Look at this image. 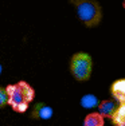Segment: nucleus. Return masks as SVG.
Returning a JSON list of instances; mask_svg holds the SVG:
<instances>
[{
  "label": "nucleus",
  "instance_id": "4",
  "mask_svg": "<svg viewBox=\"0 0 125 126\" xmlns=\"http://www.w3.org/2000/svg\"><path fill=\"white\" fill-rule=\"evenodd\" d=\"M110 95L121 107H125V78L116 79L110 85Z\"/></svg>",
  "mask_w": 125,
  "mask_h": 126
},
{
  "label": "nucleus",
  "instance_id": "3",
  "mask_svg": "<svg viewBox=\"0 0 125 126\" xmlns=\"http://www.w3.org/2000/svg\"><path fill=\"white\" fill-rule=\"evenodd\" d=\"M70 73L73 78L78 82H86L90 79L93 71V59L88 52H75L70 58Z\"/></svg>",
  "mask_w": 125,
  "mask_h": 126
},
{
  "label": "nucleus",
  "instance_id": "9",
  "mask_svg": "<svg viewBox=\"0 0 125 126\" xmlns=\"http://www.w3.org/2000/svg\"><path fill=\"white\" fill-rule=\"evenodd\" d=\"M112 124L114 126H125V107H118L116 114L112 118Z\"/></svg>",
  "mask_w": 125,
  "mask_h": 126
},
{
  "label": "nucleus",
  "instance_id": "6",
  "mask_svg": "<svg viewBox=\"0 0 125 126\" xmlns=\"http://www.w3.org/2000/svg\"><path fill=\"white\" fill-rule=\"evenodd\" d=\"M120 107V105L117 103L114 99H104V101H100V103H98V114H100L101 117H102L104 119L105 118H113V115L116 114V111H117V109Z\"/></svg>",
  "mask_w": 125,
  "mask_h": 126
},
{
  "label": "nucleus",
  "instance_id": "2",
  "mask_svg": "<svg viewBox=\"0 0 125 126\" xmlns=\"http://www.w3.org/2000/svg\"><path fill=\"white\" fill-rule=\"evenodd\" d=\"M79 22L85 27H97L102 20V7L97 0H71Z\"/></svg>",
  "mask_w": 125,
  "mask_h": 126
},
{
  "label": "nucleus",
  "instance_id": "1",
  "mask_svg": "<svg viewBox=\"0 0 125 126\" xmlns=\"http://www.w3.org/2000/svg\"><path fill=\"white\" fill-rule=\"evenodd\" d=\"M8 105L16 113H24L28 109V105L35 98V90L26 80H19L18 83L5 86Z\"/></svg>",
  "mask_w": 125,
  "mask_h": 126
},
{
  "label": "nucleus",
  "instance_id": "5",
  "mask_svg": "<svg viewBox=\"0 0 125 126\" xmlns=\"http://www.w3.org/2000/svg\"><path fill=\"white\" fill-rule=\"evenodd\" d=\"M54 115V110L51 106L43 102H38L31 110V118L32 119H40V121H49Z\"/></svg>",
  "mask_w": 125,
  "mask_h": 126
},
{
  "label": "nucleus",
  "instance_id": "8",
  "mask_svg": "<svg viewBox=\"0 0 125 126\" xmlns=\"http://www.w3.org/2000/svg\"><path fill=\"white\" fill-rule=\"evenodd\" d=\"M79 103H81V106L83 109H97L98 103H100V99L94 94H85L81 98Z\"/></svg>",
  "mask_w": 125,
  "mask_h": 126
},
{
  "label": "nucleus",
  "instance_id": "10",
  "mask_svg": "<svg viewBox=\"0 0 125 126\" xmlns=\"http://www.w3.org/2000/svg\"><path fill=\"white\" fill-rule=\"evenodd\" d=\"M8 105V99H7V93H5L4 87H0V109L5 107Z\"/></svg>",
  "mask_w": 125,
  "mask_h": 126
},
{
  "label": "nucleus",
  "instance_id": "7",
  "mask_svg": "<svg viewBox=\"0 0 125 126\" xmlns=\"http://www.w3.org/2000/svg\"><path fill=\"white\" fill-rule=\"evenodd\" d=\"M83 126H104L105 125V119L100 115L97 111L89 113L88 115L83 118Z\"/></svg>",
  "mask_w": 125,
  "mask_h": 126
},
{
  "label": "nucleus",
  "instance_id": "12",
  "mask_svg": "<svg viewBox=\"0 0 125 126\" xmlns=\"http://www.w3.org/2000/svg\"><path fill=\"white\" fill-rule=\"evenodd\" d=\"M123 7H124V10H125V0L123 1Z\"/></svg>",
  "mask_w": 125,
  "mask_h": 126
},
{
  "label": "nucleus",
  "instance_id": "11",
  "mask_svg": "<svg viewBox=\"0 0 125 126\" xmlns=\"http://www.w3.org/2000/svg\"><path fill=\"white\" fill-rule=\"evenodd\" d=\"M1 73H3V66H1V63H0V75H1Z\"/></svg>",
  "mask_w": 125,
  "mask_h": 126
}]
</instances>
